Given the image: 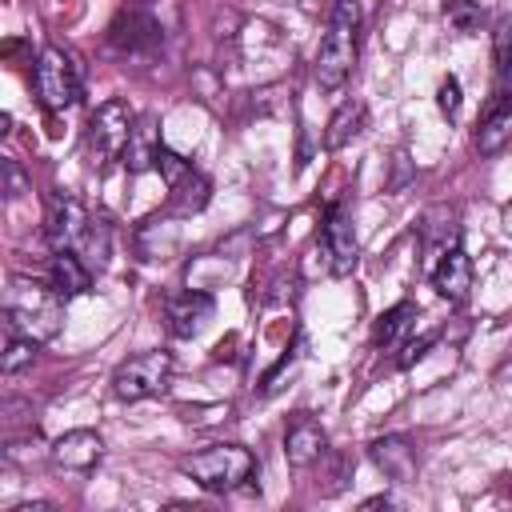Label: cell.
<instances>
[{"mask_svg": "<svg viewBox=\"0 0 512 512\" xmlns=\"http://www.w3.org/2000/svg\"><path fill=\"white\" fill-rule=\"evenodd\" d=\"M156 172H160L164 184L172 188V184H180V180L192 172V160H184V156L172 152V148H160V156H156Z\"/></svg>", "mask_w": 512, "mask_h": 512, "instance_id": "25", "label": "cell"}, {"mask_svg": "<svg viewBox=\"0 0 512 512\" xmlns=\"http://www.w3.org/2000/svg\"><path fill=\"white\" fill-rule=\"evenodd\" d=\"M4 328H16L20 336L48 344L64 328V296L32 276H12L4 288Z\"/></svg>", "mask_w": 512, "mask_h": 512, "instance_id": "1", "label": "cell"}, {"mask_svg": "<svg viewBox=\"0 0 512 512\" xmlns=\"http://www.w3.org/2000/svg\"><path fill=\"white\" fill-rule=\"evenodd\" d=\"M92 228V216L84 212V204L76 196H64V192H52L48 196V216H44V232H48V244L52 252H76L84 244Z\"/></svg>", "mask_w": 512, "mask_h": 512, "instance_id": "8", "label": "cell"}, {"mask_svg": "<svg viewBox=\"0 0 512 512\" xmlns=\"http://www.w3.org/2000/svg\"><path fill=\"white\" fill-rule=\"evenodd\" d=\"M168 192H172L168 208H172L176 216H192V212H200V208L208 204V192H212V184H208V176H200V172L192 168V172H188L180 184H172Z\"/></svg>", "mask_w": 512, "mask_h": 512, "instance_id": "19", "label": "cell"}, {"mask_svg": "<svg viewBox=\"0 0 512 512\" xmlns=\"http://www.w3.org/2000/svg\"><path fill=\"white\" fill-rule=\"evenodd\" d=\"M508 144H512V104L492 108V112L480 120V128H476V152H480V156H496V152H504Z\"/></svg>", "mask_w": 512, "mask_h": 512, "instance_id": "17", "label": "cell"}, {"mask_svg": "<svg viewBox=\"0 0 512 512\" xmlns=\"http://www.w3.org/2000/svg\"><path fill=\"white\" fill-rule=\"evenodd\" d=\"M328 452V432L320 428V420H312L308 412H300L288 428H284V456L292 468H308Z\"/></svg>", "mask_w": 512, "mask_h": 512, "instance_id": "12", "label": "cell"}, {"mask_svg": "<svg viewBox=\"0 0 512 512\" xmlns=\"http://www.w3.org/2000/svg\"><path fill=\"white\" fill-rule=\"evenodd\" d=\"M48 284L64 296V300H72V296H80V292H88V284H92V268L80 260V252H52V260H48Z\"/></svg>", "mask_w": 512, "mask_h": 512, "instance_id": "16", "label": "cell"}, {"mask_svg": "<svg viewBox=\"0 0 512 512\" xmlns=\"http://www.w3.org/2000/svg\"><path fill=\"white\" fill-rule=\"evenodd\" d=\"M432 288L448 304H464L468 300V292H472V260H468L464 248L452 244L448 252H440V260L432 268Z\"/></svg>", "mask_w": 512, "mask_h": 512, "instance_id": "13", "label": "cell"}, {"mask_svg": "<svg viewBox=\"0 0 512 512\" xmlns=\"http://www.w3.org/2000/svg\"><path fill=\"white\" fill-rule=\"evenodd\" d=\"M212 312H216V300H212L208 292H200V288H188V292H176V296L164 300L168 332L180 336V340L204 332V324L212 320Z\"/></svg>", "mask_w": 512, "mask_h": 512, "instance_id": "10", "label": "cell"}, {"mask_svg": "<svg viewBox=\"0 0 512 512\" xmlns=\"http://www.w3.org/2000/svg\"><path fill=\"white\" fill-rule=\"evenodd\" d=\"M0 176H4V188H0V192H4L8 200H20L24 192H32V180L24 176V168H20L16 160H0Z\"/></svg>", "mask_w": 512, "mask_h": 512, "instance_id": "26", "label": "cell"}, {"mask_svg": "<svg viewBox=\"0 0 512 512\" xmlns=\"http://www.w3.org/2000/svg\"><path fill=\"white\" fill-rule=\"evenodd\" d=\"M368 456H372V464H376L388 480H396V484H404V480H412V476H416V448H412L404 436L372 440Z\"/></svg>", "mask_w": 512, "mask_h": 512, "instance_id": "14", "label": "cell"}, {"mask_svg": "<svg viewBox=\"0 0 512 512\" xmlns=\"http://www.w3.org/2000/svg\"><path fill=\"white\" fill-rule=\"evenodd\" d=\"M36 96L48 112H68L80 100V68L56 44L40 48V56H36Z\"/></svg>", "mask_w": 512, "mask_h": 512, "instance_id": "6", "label": "cell"}, {"mask_svg": "<svg viewBox=\"0 0 512 512\" xmlns=\"http://www.w3.org/2000/svg\"><path fill=\"white\" fill-rule=\"evenodd\" d=\"M436 104H440V112H444L448 120L460 116V80H456V76L440 80V88H436Z\"/></svg>", "mask_w": 512, "mask_h": 512, "instance_id": "27", "label": "cell"}, {"mask_svg": "<svg viewBox=\"0 0 512 512\" xmlns=\"http://www.w3.org/2000/svg\"><path fill=\"white\" fill-rule=\"evenodd\" d=\"M108 224L104 220H92V228H88V236H84V244L76 248L80 252V260L92 268V272H100L104 264H108Z\"/></svg>", "mask_w": 512, "mask_h": 512, "instance_id": "23", "label": "cell"}, {"mask_svg": "<svg viewBox=\"0 0 512 512\" xmlns=\"http://www.w3.org/2000/svg\"><path fill=\"white\" fill-rule=\"evenodd\" d=\"M360 4L356 0H336L332 20L320 36L316 60H312V76L320 88L340 92L348 84V76L356 72V56H360Z\"/></svg>", "mask_w": 512, "mask_h": 512, "instance_id": "2", "label": "cell"}, {"mask_svg": "<svg viewBox=\"0 0 512 512\" xmlns=\"http://www.w3.org/2000/svg\"><path fill=\"white\" fill-rule=\"evenodd\" d=\"M8 512H52V504H48V500H36V504H12Z\"/></svg>", "mask_w": 512, "mask_h": 512, "instance_id": "30", "label": "cell"}, {"mask_svg": "<svg viewBox=\"0 0 512 512\" xmlns=\"http://www.w3.org/2000/svg\"><path fill=\"white\" fill-rule=\"evenodd\" d=\"M160 40H164V24H160V12L152 4L120 8L112 28H108V44L120 52H144V48H156Z\"/></svg>", "mask_w": 512, "mask_h": 512, "instance_id": "7", "label": "cell"}, {"mask_svg": "<svg viewBox=\"0 0 512 512\" xmlns=\"http://www.w3.org/2000/svg\"><path fill=\"white\" fill-rule=\"evenodd\" d=\"M412 320H416V304H412V300H400L396 308H388V312L376 320V344L392 348V344L412 328Z\"/></svg>", "mask_w": 512, "mask_h": 512, "instance_id": "20", "label": "cell"}, {"mask_svg": "<svg viewBox=\"0 0 512 512\" xmlns=\"http://www.w3.org/2000/svg\"><path fill=\"white\" fill-rule=\"evenodd\" d=\"M48 456L64 472H92L100 464V456H104V440L92 428H72V432H64V436L52 440Z\"/></svg>", "mask_w": 512, "mask_h": 512, "instance_id": "11", "label": "cell"}, {"mask_svg": "<svg viewBox=\"0 0 512 512\" xmlns=\"http://www.w3.org/2000/svg\"><path fill=\"white\" fill-rule=\"evenodd\" d=\"M168 376H172V352H164V348L136 352V356H128V360L112 372V396L124 400V404L160 396V392L168 388Z\"/></svg>", "mask_w": 512, "mask_h": 512, "instance_id": "5", "label": "cell"}, {"mask_svg": "<svg viewBox=\"0 0 512 512\" xmlns=\"http://www.w3.org/2000/svg\"><path fill=\"white\" fill-rule=\"evenodd\" d=\"M160 148H164V144H160L156 116H136L132 136H128V148H124V168H128V172H148V168H156Z\"/></svg>", "mask_w": 512, "mask_h": 512, "instance_id": "15", "label": "cell"}, {"mask_svg": "<svg viewBox=\"0 0 512 512\" xmlns=\"http://www.w3.org/2000/svg\"><path fill=\"white\" fill-rule=\"evenodd\" d=\"M180 472L192 476L204 492H236L256 476V456L244 444H208L180 460Z\"/></svg>", "mask_w": 512, "mask_h": 512, "instance_id": "3", "label": "cell"}, {"mask_svg": "<svg viewBox=\"0 0 512 512\" xmlns=\"http://www.w3.org/2000/svg\"><path fill=\"white\" fill-rule=\"evenodd\" d=\"M444 24L456 36H472L484 24V4L480 0H444Z\"/></svg>", "mask_w": 512, "mask_h": 512, "instance_id": "21", "label": "cell"}, {"mask_svg": "<svg viewBox=\"0 0 512 512\" xmlns=\"http://www.w3.org/2000/svg\"><path fill=\"white\" fill-rule=\"evenodd\" d=\"M36 340H28V336H20L16 328H4V360H0V368L12 376V372H20L24 364H32V356H36Z\"/></svg>", "mask_w": 512, "mask_h": 512, "instance_id": "22", "label": "cell"}, {"mask_svg": "<svg viewBox=\"0 0 512 512\" xmlns=\"http://www.w3.org/2000/svg\"><path fill=\"white\" fill-rule=\"evenodd\" d=\"M296 356H300V352H292V356H280V364H276V368H272V372L264 376V388H260L264 396H276V392L284 388V376L292 372V364H296Z\"/></svg>", "mask_w": 512, "mask_h": 512, "instance_id": "28", "label": "cell"}, {"mask_svg": "<svg viewBox=\"0 0 512 512\" xmlns=\"http://www.w3.org/2000/svg\"><path fill=\"white\" fill-rule=\"evenodd\" d=\"M132 124H136V112L128 108V100H104V104L88 116V128H84L88 160H92L96 168H108L112 160H124Z\"/></svg>", "mask_w": 512, "mask_h": 512, "instance_id": "4", "label": "cell"}, {"mask_svg": "<svg viewBox=\"0 0 512 512\" xmlns=\"http://www.w3.org/2000/svg\"><path fill=\"white\" fill-rule=\"evenodd\" d=\"M492 60H496L500 80H508L512 76V16H500L492 28Z\"/></svg>", "mask_w": 512, "mask_h": 512, "instance_id": "24", "label": "cell"}, {"mask_svg": "<svg viewBox=\"0 0 512 512\" xmlns=\"http://www.w3.org/2000/svg\"><path fill=\"white\" fill-rule=\"evenodd\" d=\"M320 248H324V256H328V272H332V276H348V272L356 268L360 248H356L352 216H348V208H344V204H332V208L324 212Z\"/></svg>", "mask_w": 512, "mask_h": 512, "instance_id": "9", "label": "cell"}, {"mask_svg": "<svg viewBox=\"0 0 512 512\" xmlns=\"http://www.w3.org/2000/svg\"><path fill=\"white\" fill-rule=\"evenodd\" d=\"M432 344H436V336H420V340H412V344L404 348V356H400V368H412V364H416Z\"/></svg>", "mask_w": 512, "mask_h": 512, "instance_id": "29", "label": "cell"}, {"mask_svg": "<svg viewBox=\"0 0 512 512\" xmlns=\"http://www.w3.org/2000/svg\"><path fill=\"white\" fill-rule=\"evenodd\" d=\"M364 120H368V108H364L360 100H344V104L332 112V120H328L324 144H328V148H344V144H352V140L360 136Z\"/></svg>", "mask_w": 512, "mask_h": 512, "instance_id": "18", "label": "cell"}]
</instances>
